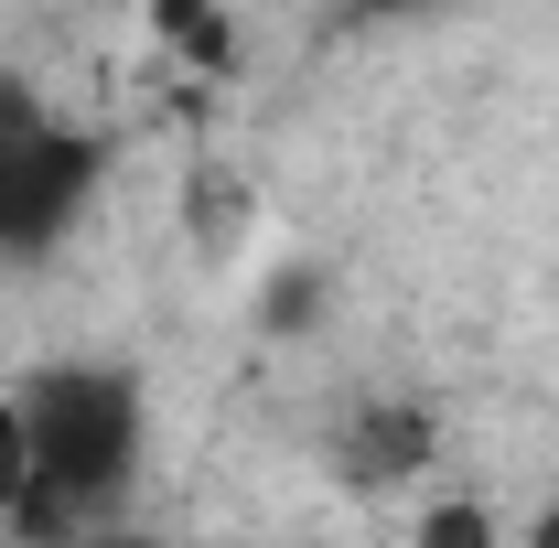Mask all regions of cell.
<instances>
[{
    "mask_svg": "<svg viewBox=\"0 0 559 548\" xmlns=\"http://www.w3.org/2000/svg\"><path fill=\"white\" fill-rule=\"evenodd\" d=\"M86 548H151V538H86Z\"/></svg>",
    "mask_w": 559,
    "mask_h": 548,
    "instance_id": "8",
    "label": "cell"
},
{
    "mask_svg": "<svg viewBox=\"0 0 559 548\" xmlns=\"http://www.w3.org/2000/svg\"><path fill=\"white\" fill-rule=\"evenodd\" d=\"M22 484H33V452H22V409H0V527L22 516Z\"/></svg>",
    "mask_w": 559,
    "mask_h": 548,
    "instance_id": "6",
    "label": "cell"
},
{
    "mask_svg": "<svg viewBox=\"0 0 559 548\" xmlns=\"http://www.w3.org/2000/svg\"><path fill=\"white\" fill-rule=\"evenodd\" d=\"M419 441H430L419 409H377V419L345 441V474H355V484H388V474H409V463H419Z\"/></svg>",
    "mask_w": 559,
    "mask_h": 548,
    "instance_id": "3",
    "label": "cell"
},
{
    "mask_svg": "<svg viewBox=\"0 0 559 548\" xmlns=\"http://www.w3.org/2000/svg\"><path fill=\"white\" fill-rule=\"evenodd\" d=\"M377 11H399V0H377Z\"/></svg>",
    "mask_w": 559,
    "mask_h": 548,
    "instance_id": "9",
    "label": "cell"
},
{
    "mask_svg": "<svg viewBox=\"0 0 559 548\" xmlns=\"http://www.w3.org/2000/svg\"><path fill=\"white\" fill-rule=\"evenodd\" d=\"M97 183V140L55 130L22 86H0V248H44Z\"/></svg>",
    "mask_w": 559,
    "mask_h": 548,
    "instance_id": "2",
    "label": "cell"
},
{
    "mask_svg": "<svg viewBox=\"0 0 559 548\" xmlns=\"http://www.w3.org/2000/svg\"><path fill=\"white\" fill-rule=\"evenodd\" d=\"M419 548H495V527H485V505H430Z\"/></svg>",
    "mask_w": 559,
    "mask_h": 548,
    "instance_id": "5",
    "label": "cell"
},
{
    "mask_svg": "<svg viewBox=\"0 0 559 548\" xmlns=\"http://www.w3.org/2000/svg\"><path fill=\"white\" fill-rule=\"evenodd\" d=\"M0 259H11V248H0Z\"/></svg>",
    "mask_w": 559,
    "mask_h": 548,
    "instance_id": "10",
    "label": "cell"
},
{
    "mask_svg": "<svg viewBox=\"0 0 559 548\" xmlns=\"http://www.w3.org/2000/svg\"><path fill=\"white\" fill-rule=\"evenodd\" d=\"M151 22H162V33H173L194 65H226V22H215L205 0H151Z\"/></svg>",
    "mask_w": 559,
    "mask_h": 548,
    "instance_id": "4",
    "label": "cell"
},
{
    "mask_svg": "<svg viewBox=\"0 0 559 548\" xmlns=\"http://www.w3.org/2000/svg\"><path fill=\"white\" fill-rule=\"evenodd\" d=\"M22 452H33V484H22V538H75L119 484H130V452H140V398L130 377H108V366H55V377H33L22 398Z\"/></svg>",
    "mask_w": 559,
    "mask_h": 548,
    "instance_id": "1",
    "label": "cell"
},
{
    "mask_svg": "<svg viewBox=\"0 0 559 548\" xmlns=\"http://www.w3.org/2000/svg\"><path fill=\"white\" fill-rule=\"evenodd\" d=\"M527 548H559V516H538V538H527Z\"/></svg>",
    "mask_w": 559,
    "mask_h": 548,
    "instance_id": "7",
    "label": "cell"
}]
</instances>
